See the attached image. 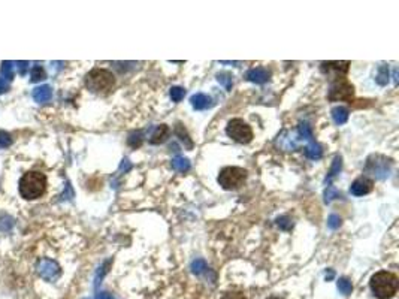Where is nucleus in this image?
<instances>
[{"instance_id":"1","label":"nucleus","mask_w":399,"mask_h":299,"mask_svg":"<svg viewBox=\"0 0 399 299\" xmlns=\"http://www.w3.org/2000/svg\"><path fill=\"white\" fill-rule=\"evenodd\" d=\"M398 277L389 271H378L369 281V287L378 299L393 298L398 292Z\"/></svg>"},{"instance_id":"2","label":"nucleus","mask_w":399,"mask_h":299,"mask_svg":"<svg viewBox=\"0 0 399 299\" xmlns=\"http://www.w3.org/2000/svg\"><path fill=\"white\" fill-rule=\"evenodd\" d=\"M45 190H46V177L38 171H30L24 174L20 180V195L27 201L41 198Z\"/></svg>"},{"instance_id":"3","label":"nucleus","mask_w":399,"mask_h":299,"mask_svg":"<svg viewBox=\"0 0 399 299\" xmlns=\"http://www.w3.org/2000/svg\"><path fill=\"white\" fill-rule=\"evenodd\" d=\"M115 86V76L108 69H91L86 75V87L96 94H108Z\"/></svg>"},{"instance_id":"4","label":"nucleus","mask_w":399,"mask_h":299,"mask_svg":"<svg viewBox=\"0 0 399 299\" xmlns=\"http://www.w3.org/2000/svg\"><path fill=\"white\" fill-rule=\"evenodd\" d=\"M247 180V171L240 166L223 168L219 174V184L224 190H236L244 184Z\"/></svg>"},{"instance_id":"5","label":"nucleus","mask_w":399,"mask_h":299,"mask_svg":"<svg viewBox=\"0 0 399 299\" xmlns=\"http://www.w3.org/2000/svg\"><path fill=\"white\" fill-rule=\"evenodd\" d=\"M331 102H338V100H345V102H352L355 97V87L353 84L342 78H336L332 83L331 89H329V94H328Z\"/></svg>"},{"instance_id":"6","label":"nucleus","mask_w":399,"mask_h":299,"mask_svg":"<svg viewBox=\"0 0 399 299\" xmlns=\"http://www.w3.org/2000/svg\"><path fill=\"white\" fill-rule=\"evenodd\" d=\"M226 133L229 138L240 142V144H248L253 139V130L251 127L241 118H233L227 123Z\"/></svg>"},{"instance_id":"7","label":"nucleus","mask_w":399,"mask_h":299,"mask_svg":"<svg viewBox=\"0 0 399 299\" xmlns=\"http://www.w3.org/2000/svg\"><path fill=\"white\" fill-rule=\"evenodd\" d=\"M365 171L376 175L378 180H386L390 175V171H392V160L384 157V156L374 154L366 160Z\"/></svg>"},{"instance_id":"8","label":"nucleus","mask_w":399,"mask_h":299,"mask_svg":"<svg viewBox=\"0 0 399 299\" xmlns=\"http://www.w3.org/2000/svg\"><path fill=\"white\" fill-rule=\"evenodd\" d=\"M36 269H38V274L46 281H56L62 274L60 265L56 260H51V259H42L38 263Z\"/></svg>"},{"instance_id":"9","label":"nucleus","mask_w":399,"mask_h":299,"mask_svg":"<svg viewBox=\"0 0 399 299\" xmlns=\"http://www.w3.org/2000/svg\"><path fill=\"white\" fill-rule=\"evenodd\" d=\"M350 62L344 60V62H322L320 63V69L323 73H335V78H342L341 75H345L349 72Z\"/></svg>"},{"instance_id":"10","label":"nucleus","mask_w":399,"mask_h":299,"mask_svg":"<svg viewBox=\"0 0 399 299\" xmlns=\"http://www.w3.org/2000/svg\"><path fill=\"white\" fill-rule=\"evenodd\" d=\"M373 187H374L373 180H369L366 177H360V178L353 181V184L350 187V192L355 196H363V195H368L373 190Z\"/></svg>"},{"instance_id":"11","label":"nucleus","mask_w":399,"mask_h":299,"mask_svg":"<svg viewBox=\"0 0 399 299\" xmlns=\"http://www.w3.org/2000/svg\"><path fill=\"white\" fill-rule=\"evenodd\" d=\"M245 78L250 83H256V84H263L269 78H271V72L266 68H253L247 72Z\"/></svg>"},{"instance_id":"12","label":"nucleus","mask_w":399,"mask_h":299,"mask_svg":"<svg viewBox=\"0 0 399 299\" xmlns=\"http://www.w3.org/2000/svg\"><path fill=\"white\" fill-rule=\"evenodd\" d=\"M190 103H192V106H193L196 111H202V110L209 108V106L212 105V100H211L209 96H206V94H203V93H196V94L192 96Z\"/></svg>"},{"instance_id":"13","label":"nucleus","mask_w":399,"mask_h":299,"mask_svg":"<svg viewBox=\"0 0 399 299\" xmlns=\"http://www.w3.org/2000/svg\"><path fill=\"white\" fill-rule=\"evenodd\" d=\"M168 137H169V127L166 124H160L154 129V132L150 138V144H153V145L162 144L168 139Z\"/></svg>"},{"instance_id":"14","label":"nucleus","mask_w":399,"mask_h":299,"mask_svg":"<svg viewBox=\"0 0 399 299\" xmlns=\"http://www.w3.org/2000/svg\"><path fill=\"white\" fill-rule=\"evenodd\" d=\"M51 97H52V90H51L49 86L36 87L35 92H33V99H35L38 103H45V102H48Z\"/></svg>"},{"instance_id":"15","label":"nucleus","mask_w":399,"mask_h":299,"mask_svg":"<svg viewBox=\"0 0 399 299\" xmlns=\"http://www.w3.org/2000/svg\"><path fill=\"white\" fill-rule=\"evenodd\" d=\"M332 118L336 124H344L349 120V110L344 106H335L332 110Z\"/></svg>"},{"instance_id":"16","label":"nucleus","mask_w":399,"mask_h":299,"mask_svg":"<svg viewBox=\"0 0 399 299\" xmlns=\"http://www.w3.org/2000/svg\"><path fill=\"white\" fill-rule=\"evenodd\" d=\"M305 154H307V157H310L312 160H317V159L322 157L323 150H322V147L315 141H312V142H310V145L305 148Z\"/></svg>"},{"instance_id":"17","label":"nucleus","mask_w":399,"mask_h":299,"mask_svg":"<svg viewBox=\"0 0 399 299\" xmlns=\"http://www.w3.org/2000/svg\"><path fill=\"white\" fill-rule=\"evenodd\" d=\"M172 168L178 172H187L190 169V161L182 156H177L172 159Z\"/></svg>"},{"instance_id":"18","label":"nucleus","mask_w":399,"mask_h":299,"mask_svg":"<svg viewBox=\"0 0 399 299\" xmlns=\"http://www.w3.org/2000/svg\"><path fill=\"white\" fill-rule=\"evenodd\" d=\"M336 287H338V290H339L342 295H345V296L353 292V284H352V281H350L349 278H344V277L336 281Z\"/></svg>"},{"instance_id":"19","label":"nucleus","mask_w":399,"mask_h":299,"mask_svg":"<svg viewBox=\"0 0 399 299\" xmlns=\"http://www.w3.org/2000/svg\"><path fill=\"white\" fill-rule=\"evenodd\" d=\"M217 81L222 84L223 87H224L227 92L232 90L233 79H232V75H230V73H227V72H220V73H217Z\"/></svg>"},{"instance_id":"20","label":"nucleus","mask_w":399,"mask_h":299,"mask_svg":"<svg viewBox=\"0 0 399 299\" xmlns=\"http://www.w3.org/2000/svg\"><path fill=\"white\" fill-rule=\"evenodd\" d=\"M190 268H192V273L196 274V276H200V274H203L205 271H208V265H206V262H205L203 259H196V260H193Z\"/></svg>"},{"instance_id":"21","label":"nucleus","mask_w":399,"mask_h":299,"mask_svg":"<svg viewBox=\"0 0 399 299\" xmlns=\"http://www.w3.org/2000/svg\"><path fill=\"white\" fill-rule=\"evenodd\" d=\"M14 65H15V63H12V62H9V60H5V62L2 63V75H3V78H6L8 81L14 79Z\"/></svg>"},{"instance_id":"22","label":"nucleus","mask_w":399,"mask_h":299,"mask_svg":"<svg viewBox=\"0 0 399 299\" xmlns=\"http://www.w3.org/2000/svg\"><path fill=\"white\" fill-rule=\"evenodd\" d=\"M376 81H377L380 86H386L389 83V68L386 65H381L380 69H378L377 76H376Z\"/></svg>"},{"instance_id":"23","label":"nucleus","mask_w":399,"mask_h":299,"mask_svg":"<svg viewBox=\"0 0 399 299\" xmlns=\"http://www.w3.org/2000/svg\"><path fill=\"white\" fill-rule=\"evenodd\" d=\"M341 168H342V159H341L339 156H335V159H333V163H332V168H331V171H329V175H328L326 181H331L336 174H339Z\"/></svg>"},{"instance_id":"24","label":"nucleus","mask_w":399,"mask_h":299,"mask_svg":"<svg viewBox=\"0 0 399 299\" xmlns=\"http://www.w3.org/2000/svg\"><path fill=\"white\" fill-rule=\"evenodd\" d=\"M298 132H299V135H301V138L307 139V141H310L312 142L314 141V137H312V130H311V127L307 124V123H301L299 124V127H298Z\"/></svg>"},{"instance_id":"25","label":"nucleus","mask_w":399,"mask_h":299,"mask_svg":"<svg viewBox=\"0 0 399 299\" xmlns=\"http://www.w3.org/2000/svg\"><path fill=\"white\" fill-rule=\"evenodd\" d=\"M46 78V72L42 66H35L32 70V83H38Z\"/></svg>"},{"instance_id":"26","label":"nucleus","mask_w":399,"mask_h":299,"mask_svg":"<svg viewBox=\"0 0 399 299\" xmlns=\"http://www.w3.org/2000/svg\"><path fill=\"white\" fill-rule=\"evenodd\" d=\"M336 198H339V192H338L333 185H328L326 190H325V202L329 204V202H332L333 199H336Z\"/></svg>"},{"instance_id":"27","label":"nucleus","mask_w":399,"mask_h":299,"mask_svg":"<svg viewBox=\"0 0 399 299\" xmlns=\"http://www.w3.org/2000/svg\"><path fill=\"white\" fill-rule=\"evenodd\" d=\"M142 137H144L142 132H133V133H130V137H129V139H127L129 145L133 147V148L141 147V144H142Z\"/></svg>"},{"instance_id":"28","label":"nucleus","mask_w":399,"mask_h":299,"mask_svg":"<svg viewBox=\"0 0 399 299\" xmlns=\"http://www.w3.org/2000/svg\"><path fill=\"white\" fill-rule=\"evenodd\" d=\"M169 94H171V99L174 102H181L184 99V96H185V90L182 87H172Z\"/></svg>"},{"instance_id":"29","label":"nucleus","mask_w":399,"mask_h":299,"mask_svg":"<svg viewBox=\"0 0 399 299\" xmlns=\"http://www.w3.org/2000/svg\"><path fill=\"white\" fill-rule=\"evenodd\" d=\"M277 225L280 226V229L283 230H290L293 228V222H291V219L287 217V215L278 217V219H277Z\"/></svg>"},{"instance_id":"30","label":"nucleus","mask_w":399,"mask_h":299,"mask_svg":"<svg viewBox=\"0 0 399 299\" xmlns=\"http://www.w3.org/2000/svg\"><path fill=\"white\" fill-rule=\"evenodd\" d=\"M12 144V137L6 130H0V150L8 148Z\"/></svg>"},{"instance_id":"31","label":"nucleus","mask_w":399,"mask_h":299,"mask_svg":"<svg viewBox=\"0 0 399 299\" xmlns=\"http://www.w3.org/2000/svg\"><path fill=\"white\" fill-rule=\"evenodd\" d=\"M175 132H177V135L179 137V139H181V141H185V142H187V147H189V148H192V145H193V144H192V141H190V138H189V135H187L185 129H182V126H181V124H178L177 130H175Z\"/></svg>"},{"instance_id":"32","label":"nucleus","mask_w":399,"mask_h":299,"mask_svg":"<svg viewBox=\"0 0 399 299\" xmlns=\"http://www.w3.org/2000/svg\"><path fill=\"white\" fill-rule=\"evenodd\" d=\"M111 265V262H105L100 268H99V271H97V276H96V286H99V283H100V280L103 278V276L108 273V266Z\"/></svg>"},{"instance_id":"33","label":"nucleus","mask_w":399,"mask_h":299,"mask_svg":"<svg viewBox=\"0 0 399 299\" xmlns=\"http://www.w3.org/2000/svg\"><path fill=\"white\" fill-rule=\"evenodd\" d=\"M328 226L332 230L338 229V228L341 226V219H339V215L331 214V215H329V220H328Z\"/></svg>"},{"instance_id":"34","label":"nucleus","mask_w":399,"mask_h":299,"mask_svg":"<svg viewBox=\"0 0 399 299\" xmlns=\"http://www.w3.org/2000/svg\"><path fill=\"white\" fill-rule=\"evenodd\" d=\"M222 299H245V296L241 292H227Z\"/></svg>"},{"instance_id":"35","label":"nucleus","mask_w":399,"mask_h":299,"mask_svg":"<svg viewBox=\"0 0 399 299\" xmlns=\"http://www.w3.org/2000/svg\"><path fill=\"white\" fill-rule=\"evenodd\" d=\"M15 65H18L20 75H25V73H27V70H29V62H17Z\"/></svg>"},{"instance_id":"36","label":"nucleus","mask_w":399,"mask_h":299,"mask_svg":"<svg viewBox=\"0 0 399 299\" xmlns=\"http://www.w3.org/2000/svg\"><path fill=\"white\" fill-rule=\"evenodd\" d=\"M130 168H132V165H130V161L127 160V159H124L123 163H121V166H120V172H127V171H130Z\"/></svg>"},{"instance_id":"37","label":"nucleus","mask_w":399,"mask_h":299,"mask_svg":"<svg viewBox=\"0 0 399 299\" xmlns=\"http://www.w3.org/2000/svg\"><path fill=\"white\" fill-rule=\"evenodd\" d=\"M8 90H9V84H8L5 79H2V78H0V94L6 93Z\"/></svg>"},{"instance_id":"38","label":"nucleus","mask_w":399,"mask_h":299,"mask_svg":"<svg viewBox=\"0 0 399 299\" xmlns=\"http://www.w3.org/2000/svg\"><path fill=\"white\" fill-rule=\"evenodd\" d=\"M96 299H114V298H112L111 293H108V292H100V293H97Z\"/></svg>"},{"instance_id":"39","label":"nucleus","mask_w":399,"mask_h":299,"mask_svg":"<svg viewBox=\"0 0 399 299\" xmlns=\"http://www.w3.org/2000/svg\"><path fill=\"white\" fill-rule=\"evenodd\" d=\"M268 299H283V298H278V296H271V298Z\"/></svg>"}]
</instances>
